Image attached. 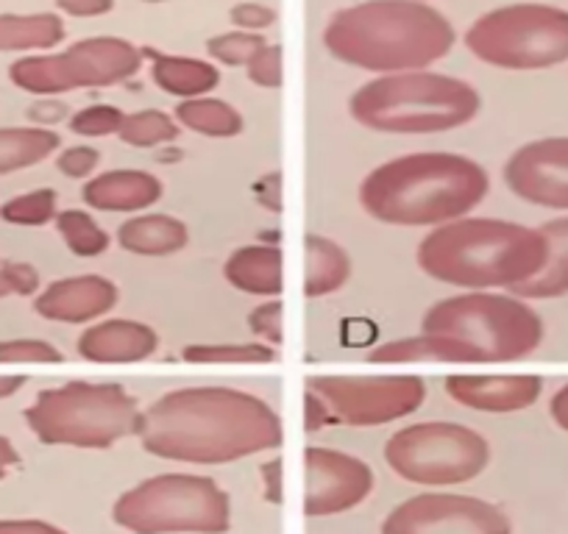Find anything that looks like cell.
<instances>
[{
  "label": "cell",
  "mask_w": 568,
  "mask_h": 534,
  "mask_svg": "<svg viewBox=\"0 0 568 534\" xmlns=\"http://www.w3.org/2000/svg\"><path fill=\"white\" fill-rule=\"evenodd\" d=\"M229 18L240 31H254V34L276 23V12L271 7H262V3H237V7H232Z\"/></svg>",
  "instance_id": "40"
},
{
  "label": "cell",
  "mask_w": 568,
  "mask_h": 534,
  "mask_svg": "<svg viewBox=\"0 0 568 534\" xmlns=\"http://www.w3.org/2000/svg\"><path fill=\"white\" fill-rule=\"evenodd\" d=\"M112 521L131 534H223L232 526V501L210 476L160 473L125 490Z\"/></svg>",
  "instance_id": "8"
},
{
  "label": "cell",
  "mask_w": 568,
  "mask_h": 534,
  "mask_svg": "<svg viewBox=\"0 0 568 534\" xmlns=\"http://www.w3.org/2000/svg\"><path fill=\"white\" fill-rule=\"evenodd\" d=\"M53 215H57V193L48 187L14 195L12 201L0 206V217L9 223H18V226H42Z\"/></svg>",
  "instance_id": "32"
},
{
  "label": "cell",
  "mask_w": 568,
  "mask_h": 534,
  "mask_svg": "<svg viewBox=\"0 0 568 534\" xmlns=\"http://www.w3.org/2000/svg\"><path fill=\"white\" fill-rule=\"evenodd\" d=\"M368 362H474V357L466 346L449 340V337L426 335V331H420V335L407 337V340H393L374 348V351L368 353Z\"/></svg>",
  "instance_id": "25"
},
{
  "label": "cell",
  "mask_w": 568,
  "mask_h": 534,
  "mask_svg": "<svg viewBox=\"0 0 568 534\" xmlns=\"http://www.w3.org/2000/svg\"><path fill=\"white\" fill-rule=\"evenodd\" d=\"M385 460L404 482L452 487L477 479L490 462V443L455 421L409 423L387 438Z\"/></svg>",
  "instance_id": "10"
},
{
  "label": "cell",
  "mask_w": 568,
  "mask_h": 534,
  "mask_svg": "<svg viewBox=\"0 0 568 534\" xmlns=\"http://www.w3.org/2000/svg\"><path fill=\"white\" fill-rule=\"evenodd\" d=\"M40 287V274L29 261H7L0 267V298L3 296H31Z\"/></svg>",
  "instance_id": "37"
},
{
  "label": "cell",
  "mask_w": 568,
  "mask_h": 534,
  "mask_svg": "<svg viewBox=\"0 0 568 534\" xmlns=\"http://www.w3.org/2000/svg\"><path fill=\"white\" fill-rule=\"evenodd\" d=\"M123 117V109L112 106V103H92L70 117V129L81 137H106V134H118Z\"/></svg>",
  "instance_id": "34"
},
{
  "label": "cell",
  "mask_w": 568,
  "mask_h": 534,
  "mask_svg": "<svg viewBox=\"0 0 568 534\" xmlns=\"http://www.w3.org/2000/svg\"><path fill=\"white\" fill-rule=\"evenodd\" d=\"M483 97L477 86L433 70L390 73L359 86L348 112L365 129L382 134H435L477 117Z\"/></svg>",
  "instance_id": "5"
},
{
  "label": "cell",
  "mask_w": 568,
  "mask_h": 534,
  "mask_svg": "<svg viewBox=\"0 0 568 534\" xmlns=\"http://www.w3.org/2000/svg\"><path fill=\"white\" fill-rule=\"evenodd\" d=\"M505 182L527 204L568 212V137H540L513 151Z\"/></svg>",
  "instance_id": "15"
},
{
  "label": "cell",
  "mask_w": 568,
  "mask_h": 534,
  "mask_svg": "<svg viewBox=\"0 0 568 534\" xmlns=\"http://www.w3.org/2000/svg\"><path fill=\"white\" fill-rule=\"evenodd\" d=\"M282 315H284L282 301L260 304V307L251 309L248 329L254 331L256 337H262V340L271 342V346H278V342L284 340V335H282Z\"/></svg>",
  "instance_id": "38"
},
{
  "label": "cell",
  "mask_w": 568,
  "mask_h": 534,
  "mask_svg": "<svg viewBox=\"0 0 568 534\" xmlns=\"http://www.w3.org/2000/svg\"><path fill=\"white\" fill-rule=\"evenodd\" d=\"M142 57L151 59V75H154L156 86L165 90L168 95H179L182 101L206 95L221 84V70L206 59L173 57V53H160L151 48H145Z\"/></svg>",
  "instance_id": "22"
},
{
  "label": "cell",
  "mask_w": 568,
  "mask_h": 534,
  "mask_svg": "<svg viewBox=\"0 0 568 534\" xmlns=\"http://www.w3.org/2000/svg\"><path fill=\"white\" fill-rule=\"evenodd\" d=\"M142 68V51L123 37H87L62 53L18 59L9 79L34 95H59L81 86H112Z\"/></svg>",
  "instance_id": "11"
},
{
  "label": "cell",
  "mask_w": 568,
  "mask_h": 534,
  "mask_svg": "<svg viewBox=\"0 0 568 534\" xmlns=\"http://www.w3.org/2000/svg\"><path fill=\"white\" fill-rule=\"evenodd\" d=\"M304 250H307V270H304V296L307 298L332 296L352 279V256L341 243L324 237V234H307Z\"/></svg>",
  "instance_id": "24"
},
{
  "label": "cell",
  "mask_w": 568,
  "mask_h": 534,
  "mask_svg": "<svg viewBox=\"0 0 568 534\" xmlns=\"http://www.w3.org/2000/svg\"><path fill=\"white\" fill-rule=\"evenodd\" d=\"M232 287L248 296H278L284 285V254L278 245H243L223 265Z\"/></svg>",
  "instance_id": "20"
},
{
  "label": "cell",
  "mask_w": 568,
  "mask_h": 534,
  "mask_svg": "<svg viewBox=\"0 0 568 534\" xmlns=\"http://www.w3.org/2000/svg\"><path fill=\"white\" fill-rule=\"evenodd\" d=\"M544 261V234L501 217H457L435 226L418 245L424 274L466 290H513L532 279Z\"/></svg>",
  "instance_id": "4"
},
{
  "label": "cell",
  "mask_w": 568,
  "mask_h": 534,
  "mask_svg": "<svg viewBox=\"0 0 568 534\" xmlns=\"http://www.w3.org/2000/svg\"><path fill=\"white\" fill-rule=\"evenodd\" d=\"M18 465H20V454L12 445V440L0 438V479L7 476V473Z\"/></svg>",
  "instance_id": "46"
},
{
  "label": "cell",
  "mask_w": 568,
  "mask_h": 534,
  "mask_svg": "<svg viewBox=\"0 0 568 534\" xmlns=\"http://www.w3.org/2000/svg\"><path fill=\"white\" fill-rule=\"evenodd\" d=\"M265 45L260 34L254 31H226V34H217L206 42V51H210L212 59L223 64H248L254 59V53Z\"/></svg>",
  "instance_id": "33"
},
{
  "label": "cell",
  "mask_w": 568,
  "mask_h": 534,
  "mask_svg": "<svg viewBox=\"0 0 568 534\" xmlns=\"http://www.w3.org/2000/svg\"><path fill=\"white\" fill-rule=\"evenodd\" d=\"M466 48L501 70H546L568 62V9L510 3L485 12L466 31Z\"/></svg>",
  "instance_id": "9"
},
{
  "label": "cell",
  "mask_w": 568,
  "mask_h": 534,
  "mask_svg": "<svg viewBox=\"0 0 568 534\" xmlns=\"http://www.w3.org/2000/svg\"><path fill=\"white\" fill-rule=\"evenodd\" d=\"M195 364H265L276 359V348L265 342H199L182 351Z\"/></svg>",
  "instance_id": "30"
},
{
  "label": "cell",
  "mask_w": 568,
  "mask_h": 534,
  "mask_svg": "<svg viewBox=\"0 0 568 534\" xmlns=\"http://www.w3.org/2000/svg\"><path fill=\"white\" fill-rule=\"evenodd\" d=\"M549 415H551V421L562 429V432H568V381L555 392V396H551Z\"/></svg>",
  "instance_id": "45"
},
{
  "label": "cell",
  "mask_w": 568,
  "mask_h": 534,
  "mask_svg": "<svg viewBox=\"0 0 568 534\" xmlns=\"http://www.w3.org/2000/svg\"><path fill=\"white\" fill-rule=\"evenodd\" d=\"M455 25L424 0H363L332 14L324 45L341 62L368 73H409L444 59Z\"/></svg>",
  "instance_id": "2"
},
{
  "label": "cell",
  "mask_w": 568,
  "mask_h": 534,
  "mask_svg": "<svg viewBox=\"0 0 568 534\" xmlns=\"http://www.w3.org/2000/svg\"><path fill=\"white\" fill-rule=\"evenodd\" d=\"M304 515L329 517L354 510L374 493V468L359 456L324 445L304 451Z\"/></svg>",
  "instance_id": "14"
},
{
  "label": "cell",
  "mask_w": 568,
  "mask_h": 534,
  "mask_svg": "<svg viewBox=\"0 0 568 534\" xmlns=\"http://www.w3.org/2000/svg\"><path fill=\"white\" fill-rule=\"evenodd\" d=\"M176 123L187 125L199 134H206V137H234L245 125L243 114L232 103L210 95L187 97V101L179 103Z\"/></svg>",
  "instance_id": "28"
},
{
  "label": "cell",
  "mask_w": 568,
  "mask_h": 534,
  "mask_svg": "<svg viewBox=\"0 0 568 534\" xmlns=\"http://www.w3.org/2000/svg\"><path fill=\"white\" fill-rule=\"evenodd\" d=\"M248 79L254 81L256 86H265V90H276L282 84L284 73H282V45H273V42H265L260 51L254 53L248 64Z\"/></svg>",
  "instance_id": "35"
},
{
  "label": "cell",
  "mask_w": 568,
  "mask_h": 534,
  "mask_svg": "<svg viewBox=\"0 0 568 534\" xmlns=\"http://www.w3.org/2000/svg\"><path fill=\"white\" fill-rule=\"evenodd\" d=\"M0 534H68V532L53 526V523L48 521L23 517V521H0Z\"/></svg>",
  "instance_id": "43"
},
{
  "label": "cell",
  "mask_w": 568,
  "mask_h": 534,
  "mask_svg": "<svg viewBox=\"0 0 568 534\" xmlns=\"http://www.w3.org/2000/svg\"><path fill=\"white\" fill-rule=\"evenodd\" d=\"M420 331L460 342L474 362H510L544 342V320L524 298L485 290L433 304L420 318Z\"/></svg>",
  "instance_id": "7"
},
{
  "label": "cell",
  "mask_w": 568,
  "mask_h": 534,
  "mask_svg": "<svg viewBox=\"0 0 568 534\" xmlns=\"http://www.w3.org/2000/svg\"><path fill=\"white\" fill-rule=\"evenodd\" d=\"M70 109L64 106L62 101H51V97H48V101H40V103H34V106L29 109V117L34 120V123H59V120H64V114H68Z\"/></svg>",
  "instance_id": "44"
},
{
  "label": "cell",
  "mask_w": 568,
  "mask_h": 534,
  "mask_svg": "<svg viewBox=\"0 0 568 534\" xmlns=\"http://www.w3.org/2000/svg\"><path fill=\"white\" fill-rule=\"evenodd\" d=\"M26 384V376H0V398L12 396Z\"/></svg>",
  "instance_id": "47"
},
{
  "label": "cell",
  "mask_w": 568,
  "mask_h": 534,
  "mask_svg": "<svg viewBox=\"0 0 568 534\" xmlns=\"http://www.w3.org/2000/svg\"><path fill=\"white\" fill-rule=\"evenodd\" d=\"M444 387L468 410L518 412L538 401L544 379L538 373H452Z\"/></svg>",
  "instance_id": "16"
},
{
  "label": "cell",
  "mask_w": 568,
  "mask_h": 534,
  "mask_svg": "<svg viewBox=\"0 0 568 534\" xmlns=\"http://www.w3.org/2000/svg\"><path fill=\"white\" fill-rule=\"evenodd\" d=\"M379 534H513V523L477 495L418 493L393 506Z\"/></svg>",
  "instance_id": "13"
},
{
  "label": "cell",
  "mask_w": 568,
  "mask_h": 534,
  "mask_svg": "<svg viewBox=\"0 0 568 534\" xmlns=\"http://www.w3.org/2000/svg\"><path fill=\"white\" fill-rule=\"evenodd\" d=\"M118 137L134 148H156L179 137V123L160 109H140V112L125 114Z\"/></svg>",
  "instance_id": "29"
},
{
  "label": "cell",
  "mask_w": 568,
  "mask_h": 534,
  "mask_svg": "<svg viewBox=\"0 0 568 534\" xmlns=\"http://www.w3.org/2000/svg\"><path fill=\"white\" fill-rule=\"evenodd\" d=\"M59 134L42 125H18V129H0V173L23 171L37 165L59 148Z\"/></svg>",
  "instance_id": "27"
},
{
  "label": "cell",
  "mask_w": 568,
  "mask_h": 534,
  "mask_svg": "<svg viewBox=\"0 0 568 534\" xmlns=\"http://www.w3.org/2000/svg\"><path fill=\"white\" fill-rule=\"evenodd\" d=\"M57 7L73 18H98L112 12L114 0H57Z\"/></svg>",
  "instance_id": "42"
},
{
  "label": "cell",
  "mask_w": 568,
  "mask_h": 534,
  "mask_svg": "<svg viewBox=\"0 0 568 534\" xmlns=\"http://www.w3.org/2000/svg\"><path fill=\"white\" fill-rule=\"evenodd\" d=\"M62 40L64 23L59 14H0V51H42Z\"/></svg>",
  "instance_id": "26"
},
{
  "label": "cell",
  "mask_w": 568,
  "mask_h": 534,
  "mask_svg": "<svg viewBox=\"0 0 568 534\" xmlns=\"http://www.w3.org/2000/svg\"><path fill=\"white\" fill-rule=\"evenodd\" d=\"M118 301V285L106 276L84 274L68 276L48 285L34 298V309L48 320L59 324H84V320L101 318L103 312Z\"/></svg>",
  "instance_id": "17"
},
{
  "label": "cell",
  "mask_w": 568,
  "mask_h": 534,
  "mask_svg": "<svg viewBox=\"0 0 568 534\" xmlns=\"http://www.w3.org/2000/svg\"><path fill=\"white\" fill-rule=\"evenodd\" d=\"M81 198L101 212H136L162 198V182L149 171L120 167L90 178L81 189Z\"/></svg>",
  "instance_id": "19"
},
{
  "label": "cell",
  "mask_w": 568,
  "mask_h": 534,
  "mask_svg": "<svg viewBox=\"0 0 568 534\" xmlns=\"http://www.w3.org/2000/svg\"><path fill=\"white\" fill-rule=\"evenodd\" d=\"M136 398L114 381H64L48 387L23 412L31 432L48 445L112 449L118 440L136 434Z\"/></svg>",
  "instance_id": "6"
},
{
  "label": "cell",
  "mask_w": 568,
  "mask_h": 534,
  "mask_svg": "<svg viewBox=\"0 0 568 534\" xmlns=\"http://www.w3.org/2000/svg\"><path fill=\"white\" fill-rule=\"evenodd\" d=\"M546 239V261L532 279L513 287L518 298H560L568 296V215L546 220L538 228Z\"/></svg>",
  "instance_id": "23"
},
{
  "label": "cell",
  "mask_w": 568,
  "mask_h": 534,
  "mask_svg": "<svg viewBox=\"0 0 568 534\" xmlns=\"http://www.w3.org/2000/svg\"><path fill=\"white\" fill-rule=\"evenodd\" d=\"M142 449L160 460L223 465L284 443L276 410L237 387H179L140 412Z\"/></svg>",
  "instance_id": "1"
},
{
  "label": "cell",
  "mask_w": 568,
  "mask_h": 534,
  "mask_svg": "<svg viewBox=\"0 0 568 534\" xmlns=\"http://www.w3.org/2000/svg\"><path fill=\"white\" fill-rule=\"evenodd\" d=\"M307 390L329 407L332 421L346 427H382L420 410L426 381L415 373L402 376H310Z\"/></svg>",
  "instance_id": "12"
},
{
  "label": "cell",
  "mask_w": 568,
  "mask_h": 534,
  "mask_svg": "<svg viewBox=\"0 0 568 534\" xmlns=\"http://www.w3.org/2000/svg\"><path fill=\"white\" fill-rule=\"evenodd\" d=\"M190 232L187 223L165 212H149V215H134L118 228V243L125 250L140 256H168L176 254L187 245Z\"/></svg>",
  "instance_id": "21"
},
{
  "label": "cell",
  "mask_w": 568,
  "mask_h": 534,
  "mask_svg": "<svg viewBox=\"0 0 568 534\" xmlns=\"http://www.w3.org/2000/svg\"><path fill=\"white\" fill-rule=\"evenodd\" d=\"M62 351L45 340H3L0 362H62Z\"/></svg>",
  "instance_id": "36"
},
{
  "label": "cell",
  "mask_w": 568,
  "mask_h": 534,
  "mask_svg": "<svg viewBox=\"0 0 568 534\" xmlns=\"http://www.w3.org/2000/svg\"><path fill=\"white\" fill-rule=\"evenodd\" d=\"M98 160H101V154H98V148H92V145H73V148H64L62 154H59L57 167L64 176L84 178L95 171Z\"/></svg>",
  "instance_id": "39"
},
{
  "label": "cell",
  "mask_w": 568,
  "mask_h": 534,
  "mask_svg": "<svg viewBox=\"0 0 568 534\" xmlns=\"http://www.w3.org/2000/svg\"><path fill=\"white\" fill-rule=\"evenodd\" d=\"M324 427H335L329 407L313 390H304V429L307 432H321Z\"/></svg>",
  "instance_id": "41"
},
{
  "label": "cell",
  "mask_w": 568,
  "mask_h": 534,
  "mask_svg": "<svg viewBox=\"0 0 568 534\" xmlns=\"http://www.w3.org/2000/svg\"><path fill=\"white\" fill-rule=\"evenodd\" d=\"M75 348L90 362H142V359H149L160 348V335L149 324H140V320L109 318L90 326L79 337Z\"/></svg>",
  "instance_id": "18"
},
{
  "label": "cell",
  "mask_w": 568,
  "mask_h": 534,
  "mask_svg": "<svg viewBox=\"0 0 568 534\" xmlns=\"http://www.w3.org/2000/svg\"><path fill=\"white\" fill-rule=\"evenodd\" d=\"M488 189V171L471 156L420 151L374 167L359 184V204L390 226H444L466 217Z\"/></svg>",
  "instance_id": "3"
},
{
  "label": "cell",
  "mask_w": 568,
  "mask_h": 534,
  "mask_svg": "<svg viewBox=\"0 0 568 534\" xmlns=\"http://www.w3.org/2000/svg\"><path fill=\"white\" fill-rule=\"evenodd\" d=\"M57 228L68 248L79 256H98L109 248V232L92 215L81 209H64L57 215Z\"/></svg>",
  "instance_id": "31"
}]
</instances>
